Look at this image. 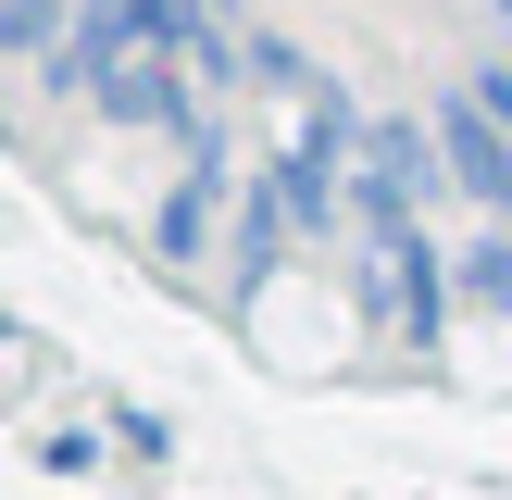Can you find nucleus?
<instances>
[{
  "instance_id": "obj_1",
  "label": "nucleus",
  "mask_w": 512,
  "mask_h": 500,
  "mask_svg": "<svg viewBox=\"0 0 512 500\" xmlns=\"http://www.w3.org/2000/svg\"><path fill=\"white\" fill-rule=\"evenodd\" d=\"M88 100H100V125H138V138H200V125H213V113H200L213 88L188 75V50H175V38H150L138 63H113Z\"/></svg>"
},
{
  "instance_id": "obj_3",
  "label": "nucleus",
  "mask_w": 512,
  "mask_h": 500,
  "mask_svg": "<svg viewBox=\"0 0 512 500\" xmlns=\"http://www.w3.org/2000/svg\"><path fill=\"white\" fill-rule=\"evenodd\" d=\"M425 125H438V150H450V188H463L488 225H512V125H500L475 88H450Z\"/></svg>"
},
{
  "instance_id": "obj_6",
  "label": "nucleus",
  "mask_w": 512,
  "mask_h": 500,
  "mask_svg": "<svg viewBox=\"0 0 512 500\" xmlns=\"http://www.w3.org/2000/svg\"><path fill=\"white\" fill-rule=\"evenodd\" d=\"M463 288L488 300V313H512V225H488V238H463Z\"/></svg>"
},
{
  "instance_id": "obj_5",
  "label": "nucleus",
  "mask_w": 512,
  "mask_h": 500,
  "mask_svg": "<svg viewBox=\"0 0 512 500\" xmlns=\"http://www.w3.org/2000/svg\"><path fill=\"white\" fill-rule=\"evenodd\" d=\"M288 238H300L288 188H275V175H250V188H238V250H225V288L263 300V288H275V263H288Z\"/></svg>"
},
{
  "instance_id": "obj_7",
  "label": "nucleus",
  "mask_w": 512,
  "mask_h": 500,
  "mask_svg": "<svg viewBox=\"0 0 512 500\" xmlns=\"http://www.w3.org/2000/svg\"><path fill=\"white\" fill-rule=\"evenodd\" d=\"M475 100H488V113L512 125V63H500V75H475Z\"/></svg>"
},
{
  "instance_id": "obj_2",
  "label": "nucleus",
  "mask_w": 512,
  "mask_h": 500,
  "mask_svg": "<svg viewBox=\"0 0 512 500\" xmlns=\"http://www.w3.org/2000/svg\"><path fill=\"white\" fill-rule=\"evenodd\" d=\"M175 13H188V0H75V38L50 50V88H75V100H88L113 63H138L150 38H175Z\"/></svg>"
},
{
  "instance_id": "obj_4",
  "label": "nucleus",
  "mask_w": 512,
  "mask_h": 500,
  "mask_svg": "<svg viewBox=\"0 0 512 500\" xmlns=\"http://www.w3.org/2000/svg\"><path fill=\"white\" fill-rule=\"evenodd\" d=\"M225 188H238V150H225V125H200V138H188V175H175V200H163V225H150V238H163L175 263H213Z\"/></svg>"
}]
</instances>
